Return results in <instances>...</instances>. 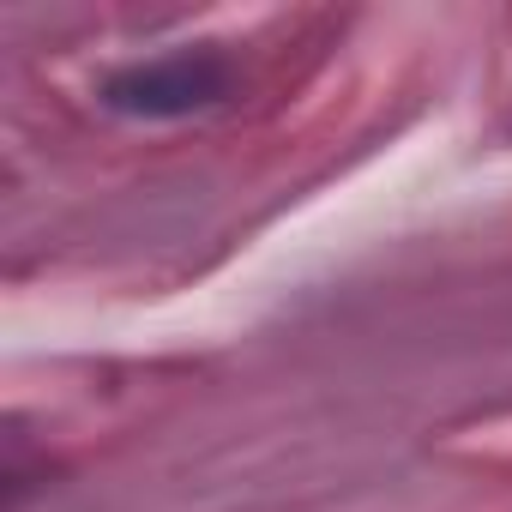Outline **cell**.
<instances>
[{
  "mask_svg": "<svg viewBox=\"0 0 512 512\" xmlns=\"http://www.w3.org/2000/svg\"><path fill=\"white\" fill-rule=\"evenodd\" d=\"M235 73L217 49H169L151 61H127L97 85V103L127 121H187L229 97Z\"/></svg>",
  "mask_w": 512,
  "mask_h": 512,
  "instance_id": "6da1fadb",
  "label": "cell"
}]
</instances>
